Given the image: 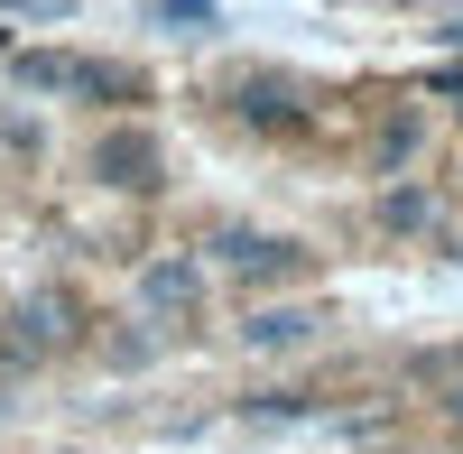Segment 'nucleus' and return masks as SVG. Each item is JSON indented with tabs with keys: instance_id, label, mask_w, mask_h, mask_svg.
Returning a JSON list of instances; mask_svg holds the SVG:
<instances>
[{
	"instance_id": "6",
	"label": "nucleus",
	"mask_w": 463,
	"mask_h": 454,
	"mask_svg": "<svg viewBox=\"0 0 463 454\" xmlns=\"http://www.w3.org/2000/svg\"><path fill=\"white\" fill-rule=\"evenodd\" d=\"M93 167H102V185H121V195H158V139L148 130H111L93 148Z\"/></svg>"
},
{
	"instance_id": "2",
	"label": "nucleus",
	"mask_w": 463,
	"mask_h": 454,
	"mask_svg": "<svg viewBox=\"0 0 463 454\" xmlns=\"http://www.w3.org/2000/svg\"><path fill=\"white\" fill-rule=\"evenodd\" d=\"M130 307L158 325V334L195 325V316H204V260H195V251H158V260L130 279Z\"/></svg>"
},
{
	"instance_id": "8",
	"label": "nucleus",
	"mask_w": 463,
	"mask_h": 454,
	"mask_svg": "<svg viewBox=\"0 0 463 454\" xmlns=\"http://www.w3.org/2000/svg\"><path fill=\"white\" fill-rule=\"evenodd\" d=\"M139 19H167L176 37H204L222 19V0H139Z\"/></svg>"
},
{
	"instance_id": "5",
	"label": "nucleus",
	"mask_w": 463,
	"mask_h": 454,
	"mask_svg": "<svg viewBox=\"0 0 463 454\" xmlns=\"http://www.w3.org/2000/svg\"><path fill=\"white\" fill-rule=\"evenodd\" d=\"M10 344H19V353H65V344H74V297H65V288L19 297V307H10Z\"/></svg>"
},
{
	"instance_id": "9",
	"label": "nucleus",
	"mask_w": 463,
	"mask_h": 454,
	"mask_svg": "<svg viewBox=\"0 0 463 454\" xmlns=\"http://www.w3.org/2000/svg\"><path fill=\"white\" fill-rule=\"evenodd\" d=\"M417 139H427V130H417V111H390V130H380V148H371V167H380V176H399V167L417 158Z\"/></svg>"
},
{
	"instance_id": "7",
	"label": "nucleus",
	"mask_w": 463,
	"mask_h": 454,
	"mask_svg": "<svg viewBox=\"0 0 463 454\" xmlns=\"http://www.w3.org/2000/svg\"><path fill=\"white\" fill-rule=\"evenodd\" d=\"M436 222H445L436 185H390V195H380V232H436Z\"/></svg>"
},
{
	"instance_id": "4",
	"label": "nucleus",
	"mask_w": 463,
	"mask_h": 454,
	"mask_svg": "<svg viewBox=\"0 0 463 454\" xmlns=\"http://www.w3.org/2000/svg\"><path fill=\"white\" fill-rule=\"evenodd\" d=\"M213 251H222V270L250 279V288L306 279V241H288V232H213Z\"/></svg>"
},
{
	"instance_id": "10",
	"label": "nucleus",
	"mask_w": 463,
	"mask_h": 454,
	"mask_svg": "<svg viewBox=\"0 0 463 454\" xmlns=\"http://www.w3.org/2000/svg\"><path fill=\"white\" fill-rule=\"evenodd\" d=\"M0 10H19V19H65V0H0Z\"/></svg>"
},
{
	"instance_id": "1",
	"label": "nucleus",
	"mask_w": 463,
	"mask_h": 454,
	"mask_svg": "<svg viewBox=\"0 0 463 454\" xmlns=\"http://www.w3.org/2000/svg\"><path fill=\"white\" fill-rule=\"evenodd\" d=\"M19 84H28V93H74V102H139V74H130V65L65 56V47H28V56H19Z\"/></svg>"
},
{
	"instance_id": "11",
	"label": "nucleus",
	"mask_w": 463,
	"mask_h": 454,
	"mask_svg": "<svg viewBox=\"0 0 463 454\" xmlns=\"http://www.w3.org/2000/svg\"><path fill=\"white\" fill-rule=\"evenodd\" d=\"M445 408H454V418H463V381H454V390H445Z\"/></svg>"
},
{
	"instance_id": "3",
	"label": "nucleus",
	"mask_w": 463,
	"mask_h": 454,
	"mask_svg": "<svg viewBox=\"0 0 463 454\" xmlns=\"http://www.w3.org/2000/svg\"><path fill=\"white\" fill-rule=\"evenodd\" d=\"M325 325H334V307H316V297H297V307H250L241 316V353H306V344H325Z\"/></svg>"
}]
</instances>
